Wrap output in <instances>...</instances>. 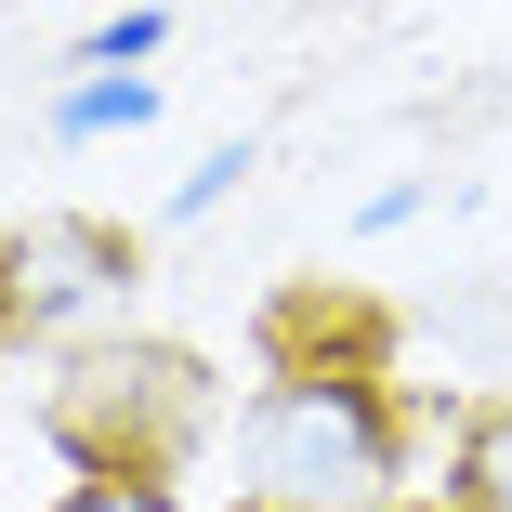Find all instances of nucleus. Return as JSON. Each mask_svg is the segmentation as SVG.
<instances>
[{
	"mask_svg": "<svg viewBox=\"0 0 512 512\" xmlns=\"http://www.w3.org/2000/svg\"><path fill=\"white\" fill-rule=\"evenodd\" d=\"M132 302V237L119 224H79V211H40L0 237V342H66L92 316Z\"/></svg>",
	"mask_w": 512,
	"mask_h": 512,
	"instance_id": "obj_3",
	"label": "nucleus"
},
{
	"mask_svg": "<svg viewBox=\"0 0 512 512\" xmlns=\"http://www.w3.org/2000/svg\"><path fill=\"white\" fill-rule=\"evenodd\" d=\"M66 512H171V486H106V473H92Z\"/></svg>",
	"mask_w": 512,
	"mask_h": 512,
	"instance_id": "obj_7",
	"label": "nucleus"
},
{
	"mask_svg": "<svg viewBox=\"0 0 512 512\" xmlns=\"http://www.w3.org/2000/svg\"><path fill=\"white\" fill-rule=\"evenodd\" d=\"M460 512H512V394L473 407V434H460Z\"/></svg>",
	"mask_w": 512,
	"mask_h": 512,
	"instance_id": "obj_5",
	"label": "nucleus"
},
{
	"mask_svg": "<svg viewBox=\"0 0 512 512\" xmlns=\"http://www.w3.org/2000/svg\"><path fill=\"white\" fill-rule=\"evenodd\" d=\"M394 486V421L355 368L263 381L237 421V512H368Z\"/></svg>",
	"mask_w": 512,
	"mask_h": 512,
	"instance_id": "obj_1",
	"label": "nucleus"
},
{
	"mask_svg": "<svg viewBox=\"0 0 512 512\" xmlns=\"http://www.w3.org/2000/svg\"><path fill=\"white\" fill-rule=\"evenodd\" d=\"M158 40H171V27H158V14H119V27H92V66H145V53H158Z\"/></svg>",
	"mask_w": 512,
	"mask_h": 512,
	"instance_id": "obj_6",
	"label": "nucleus"
},
{
	"mask_svg": "<svg viewBox=\"0 0 512 512\" xmlns=\"http://www.w3.org/2000/svg\"><path fill=\"white\" fill-rule=\"evenodd\" d=\"M40 421H53V447H66L79 473H106V486H158L171 460L211 447L224 381L197 368V355H171V342H92V355L53 381Z\"/></svg>",
	"mask_w": 512,
	"mask_h": 512,
	"instance_id": "obj_2",
	"label": "nucleus"
},
{
	"mask_svg": "<svg viewBox=\"0 0 512 512\" xmlns=\"http://www.w3.org/2000/svg\"><path fill=\"white\" fill-rule=\"evenodd\" d=\"M145 119H158V79H132V66L79 79L66 106H53V132H66V145H92V132H145Z\"/></svg>",
	"mask_w": 512,
	"mask_h": 512,
	"instance_id": "obj_4",
	"label": "nucleus"
}]
</instances>
